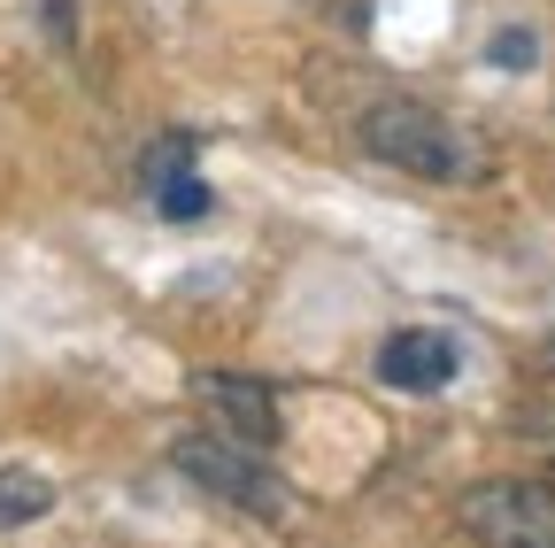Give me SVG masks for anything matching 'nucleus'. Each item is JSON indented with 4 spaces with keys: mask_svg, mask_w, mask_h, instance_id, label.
I'll use <instances>...</instances> for the list:
<instances>
[{
    "mask_svg": "<svg viewBox=\"0 0 555 548\" xmlns=\"http://www.w3.org/2000/svg\"><path fill=\"white\" fill-rule=\"evenodd\" d=\"M356 148L401 178H433V186H478L494 170V148L433 101H371L356 116Z\"/></svg>",
    "mask_w": 555,
    "mask_h": 548,
    "instance_id": "f257e3e1",
    "label": "nucleus"
},
{
    "mask_svg": "<svg viewBox=\"0 0 555 548\" xmlns=\"http://www.w3.org/2000/svg\"><path fill=\"white\" fill-rule=\"evenodd\" d=\"M170 463L193 479L208 502H232L247 518H286V479L262 463L255 441H232V433H185L170 441Z\"/></svg>",
    "mask_w": 555,
    "mask_h": 548,
    "instance_id": "f03ea898",
    "label": "nucleus"
},
{
    "mask_svg": "<svg viewBox=\"0 0 555 548\" xmlns=\"http://www.w3.org/2000/svg\"><path fill=\"white\" fill-rule=\"evenodd\" d=\"M455 525L502 548H555V495L540 479H486L455 502Z\"/></svg>",
    "mask_w": 555,
    "mask_h": 548,
    "instance_id": "7ed1b4c3",
    "label": "nucleus"
},
{
    "mask_svg": "<svg viewBox=\"0 0 555 548\" xmlns=\"http://www.w3.org/2000/svg\"><path fill=\"white\" fill-rule=\"evenodd\" d=\"M193 402L208 409V425L217 433H232V441H255V448H270L278 433V394L262 386V379H240V371H201L193 379Z\"/></svg>",
    "mask_w": 555,
    "mask_h": 548,
    "instance_id": "20e7f679",
    "label": "nucleus"
},
{
    "mask_svg": "<svg viewBox=\"0 0 555 548\" xmlns=\"http://www.w3.org/2000/svg\"><path fill=\"white\" fill-rule=\"evenodd\" d=\"M455 371H463V348L433 324H401V332L378 340V379L393 394H440Z\"/></svg>",
    "mask_w": 555,
    "mask_h": 548,
    "instance_id": "39448f33",
    "label": "nucleus"
},
{
    "mask_svg": "<svg viewBox=\"0 0 555 548\" xmlns=\"http://www.w3.org/2000/svg\"><path fill=\"white\" fill-rule=\"evenodd\" d=\"M54 510V479H39V471H0V533H16V525H31V518H47Z\"/></svg>",
    "mask_w": 555,
    "mask_h": 548,
    "instance_id": "423d86ee",
    "label": "nucleus"
},
{
    "mask_svg": "<svg viewBox=\"0 0 555 548\" xmlns=\"http://www.w3.org/2000/svg\"><path fill=\"white\" fill-rule=\"evenodd\" d=\"M147 201H155V209H163L170 225H193V217H208V186H201L193 170H178V178H170V186H155Z\"/></svg>",
    "mask_w": 555,
    "mask_h": 548,
    "instance_id": "0eeeda50",
    "label": "nucleus"
},
{
    "mask_svg": "<svg viewBox=\"0 0 555 548\" xmlns=\"http://www.w3.org/2000/svg\"><path fill=\"white\" fill-rule=\"evenodd\" d=\"M178 170H193V140H185V131H170V140H155L147 155H139V186H147V193L170 186Z\"/></svg>",
    "mask_w": 555,
    "mask_h": 548,
    "instance_id": "6e6552de",
    "label": "nucleus"
},
{
    "mask_svg": "<svg viewBox=\"0 0 555 548\" xmlns=\"http://www.w3.org/2000/svg\"><path fill=\"white\" fill-rule=\"evenodd\" d=\"M494 62H502V71H525V62H532V31H502L494 39Z\"/></svg>",
    "mask_w": 555,
    "mask_h": 548,
    "instance_id": "1a4fd4ad",
    "label": "nucleus"
},
{
    "mask_svg": "<svg viewBox=\"0 0 555 548\" xmlns=\"http://www.w3.org/2000/svg\"><path fill=\"white\" fill-rule=\"evenodd\" d=\"M525 433H532V441H547V448H555V402H540V409H532V425H525Z\"/></svg>",
    "mask_w": 555,
    "mask_h": 548,
    "instance_id": "9d476101",
    "label": "nucleus"
},
{
    "mask_svg": "<svg viewBox=\"0 0 555 548\" xmlns=\"http://www.w3.org/2000/svg\"><path fill=\"white\" fill-rule=\"evenodd\" d=\"M540 364H547V371H555V340H547V348H540Z\"/></svg>",
    "mask_w": 555,
    "mask_h": 548,
    "instance_id": "9b49d317",
    "label": "nucleus"
}]
</instances>
